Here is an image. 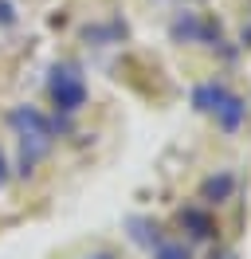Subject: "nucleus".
Instances as JSON below:
<instances>
[{"mask_svg":"<svg viewBox=\"0 0 251 259\" xmlns=\"http://www.w3.org/2000/svg\"><path fill=\"white\" fill-rule=\"evenodd\" d=\"M232 189H235V173L208 177V181H204V200H208V204H220L224 196H232Z\"/></svg>","mask_w":251,"mask_h":259,"instance_id":"obj_2","label":"nucleus"},{"mask_svg":"<svg viewBox=\"0 0 251 259\" xmlns=\"http://www.w3.org/2000/svg\"><path fill=\"white\" fill-rule=\"evenodd\" d=\"M87 259H118L114 251H98V255H87Z\"/></svg>","mask_w":251,"mask_h":259,"instance_id":"obj_5","label":"nucleus"},{"mask_svg":"<svg viewBox=\"0 0 251 259\" xmlns=\"http://www.w3.org/2000/svg\"><path fill=\"white\" fill-rule=\"evenodd\" d=\"M157 259H188V247H181V243H161V247H157Z\"/></svg>","mask_w":251,"mask_h":259,"instance_id":"obj_3","label":"nucleus"},{"mask_svg":"<svg viewBox=\"0 0 251 259\" xmlns=\"http://www.w3.org/2000/svg\"><path fill=\"white\" fill-rule=\"evenodd\" d=\"M8 185V161H4V149H0V189Z\"/></svg>","mask_w":251,"mask_h":259,"instance_id":"obj_4","label":"nucleus"},{"mask_svg":"<svg viewBox=\"0 0 251 259\" xmlns=\"http://www.w3.org/2000/svg\"><path fill=\"white\" fill-rule=\"evenodd\" d=\"M59 75V71H55ZM71 71H63L59 79L51 82V91H55V102H59L63 110H78V102H82V82L78 79H67Z\"/></svg>","mask_w":251,"mask_h":259,"instance_id":"obj_1","label":"nucleus"},{"mask_svg":"<svg viewBox=\"0 0 251 259\" xmlns=\"http://www.w3.org/2000/svg\"><path fill=\"white\" fill-rule=\"evenodd\" d=\"M224 259H235V255H224Z\"/></svg>","mask_w":251,"mask_h":259,"instance_id":"obj_6","label":"nucleus"}]
</instances>
